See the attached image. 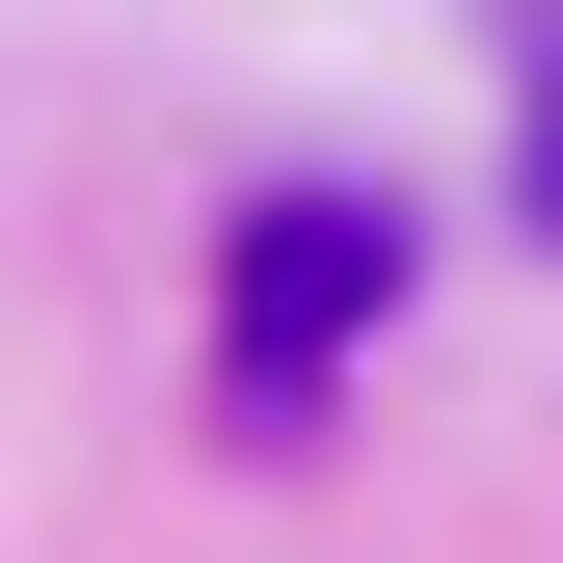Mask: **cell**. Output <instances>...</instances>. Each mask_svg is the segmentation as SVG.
<instances>
[{
    "label": "cell",
    "instance_id": "2",
    "mask_svg": "<svg viewBox=\"0 0 563 563\" xmlns=\"http://www.w3.org/2000/svg\"><path fill=\"white\" fill-rule=\"evenodd\" d=\"M537 27H563V0H537ZM510 188H537V242H563V81H537V162H510Z\"/></svg>",
    "mask_w": 563,
    "mask_h": 563
},
{
    "label": "cell",
    "instance_id": "1",
    "mask_svg": "<svg viewBox=\"0 0 563 563\" xmlns=\"http://www.w3.org/2000/svg\"><path fill=\"white\" fill-rule=\"evenodd\" d=\"M376 296H402V216L376 188H296V216H242V402L296 430V402L376 349Z\"/></svg>",
    "mask_w": 563,
    "mask_h": 563
}]
</instances>
